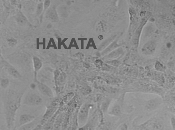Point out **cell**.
Returning a JSON list of instances; mask_svg holds the SVG:
<instances>
[{
  "instance_id": "cell-1",
  "label": "cell",
  "mask_w": 175,
  "mask_h": 130,
  "mask_svg": "<svg viewBox=\"0 0 175 130\" xmlns=\"http://www.w3.org/2000/svg\"><path fill=\"white\" fill-rule=\"evenodd\" d=\"M24 93L10 90L6 95L4 102V117L7 126L10 130L14 127L16 115L22 104Z\"/></svg>"
},
{
  "instance_id": "cell-2",
  "label": "cell",
  "mask_w": 175,
  "mask_h": 130,
  "mask_svg": "<svg viewBox=\"0 0 175 130\" xmlns=\"http://www.w3.org/2000/svg\"><path fill=\"white\" fill-rule=\"evenodd\" d=\"M43 100L40 95L35 92H29L23 97L22 104L30 107H35L41 105Z\"/></svg>"
},
{
  "instance_id": "cell-3",
  "label": "cell",
  "mask_w": 175,
  "mask_h": 130,
  "mask_svg": "<svg viewBox=\"0 0 175 130\" xmlns=\"http://www.w3.org/2000/svg\"><path fill=\"white\" fill-rule=\"evenodd\" d=\"M39 92L45 97L49 98H52L53 97L54 94L53 90L48 86L42 82H40L38 80L35 82Z\"/></svg>"
},
{
  "instance_id": "cell-4",
  "label": "cell",
  "mask_w": 175,
  "mask_h": 130,
  "mask_svg": "<svg viewBox=\"0 0 175 130\" xmlns=\"http://www.w3.org/2000/svg\"><path fill=\"white\" fill-rule=\"evenodd\" d=\"M41 118L37 117L30 122L20 126L18 130H31L35 128L41 123Z\"/></svg>"
},
{
  "instance_id": "cell-5",
  "label": "cell",
  "mask_w": 175,
  "mask_h": 130,
  "mask_svg": "<svg viewBox=\"0 0 175 130\" xmlns=\"http://www.w3.org/2000/svg\"><path fill=\"white\" fill-rule=\"evenodd\" d=\"M36 118L34 116L30 114H23L20 115L19 119V126H21L24 125L32 121Z\"/></svg>"
},
{
  "instance_id": "cell-6",
  "label": "cell",
  "mask_w": 175,
  "mask_h": 130,
  "mask_svg": "<svg viewBox=\"0 0 175 130\" xmlns=\"http://www.w3.org/2000/svg\"><path fill=\"white\" fill-rule=\"evenodd\" d=\"M161 103V100L160 98L152 99L147 102L146 108L148 110L152 111L154 110Z\"/></svg>"
},
{
  "instance_id": "cell-7",
  "label": "cell",
  "mask_w": 175,
  "mask_h": 130,
  "mask_svg": "<svg viewBox=\"0 0 175 130\" xmlns=\"http://www.w3.org/2000/svg\"><path fill=\"white\" fill-rule=\"evenodd\" d=\"M4 68L8 74L13 78L15 79H19L21 78L22 77L21 75L18 71V70L12 66L8 64H6L4 65Z\"/></svg>"
},
{
  "instance_id": "cell-8",
  "label": "cell",
  "mask_w": 175,
  "mask_h": 130,
  "mask_svg": "<svg viewBox=\"0 0 175 130\" xmlns=\"http://www.w3.org/2000/svg\"><path fill=\"white\" fill-rule=\"evenodd\" d=\"M156 47V43L153 41H149L145 45L143 48L142 51L146 54L153 53L155 51Z\"/></svg>"
},
{
  "instance_id": "cell-9",
  "label": "cell",
  "mask_w": 175,
  "mask_h": 130,
  "mask_svg": "<svg viewBox=\"0 0 175 130\" xmlns=\"http://www.w3.org/2000/svg\"><path fill=\"white\" fill-rule=\"evenodd\" d=\"M175 46V39L174 38L171 37L166 40L163 48V51L167 52L172 51Z\"/></svg>"
},
{
  "instance_id": "cell-10",
  "label": "cell",
  "mask_w": 175,
  "mask_h": 130,
  "mask_svg": "<svg viewBox=\"0 0 175 130\" xmlns=\"http://www.w3.org/2000/svg\"><path fill=\"white\" fill-rule=\"evenodd\" d=\"M33 65L34 71V82L37 81L38 80L37 78V73L42 66V63L40 59L37 58H34L33 59Z\"/></svg>"
},
{
  "instance_id": "cell-11",
  "label": "cell",
  "mask_w": 175,
  "mask_h": 130,
  "mask_svg": "<svg viewBox=\"0 0 175 130\" xmlns=\"http://www.w3.org/2000/svg\"><path fill=\"white\" fill-rule=\"evenodd\" d=\"M89 113V107L87 105H84L81 107L78 114L79 120H83L87 118Z\"/></svg>"
},
{
  "instance_id": "cell-12",
  "label": "cell",
  "mask_w": 175,
  "mask_h": 130,
  "mask_svg": "<svg viewBox=\"0 0 175 130\" xmlns=\"http://www.w3.org/2000/svg\"><path fill=\"white\" fill-rule=\"evenodd\" d=\"M0 82H1L0 85H1V87L3 90H6L8 89L10 85V80L8 78H1Z\"/></svg>"
},
{
  "instance_id": "cell-13",
  "label": "cell",
  "mask_w": 175,
  "mask_h": 130,
  "mask_svg": "<svg viewBox=\"0 0 175 130\" xmlns=\"http://www.w3.org/2000/svg\"><path fill=\"white\" fill-rule=\"evenodd\" d=\"M17 22L21 25H23L26 22V19L21 13L18 14L17 19Z\"/></svg>"
},
{
  "instance_id": "cell-14",
  "label": "cell",
  "mask_w": 175,
  "mask_h": 130,
  "mask_svg": "<svg viewBox=\"0 0 175 130\" xmlns=\"http://www.w3.org/2000/svg\"><path fill=\"white\" fill-rule=\"evenodd\" d=\"M121 111L120 107L118 106H116L113 107L112 111H111V114L115 116H119L120 115Z\"/></svg>"
},
{
  "instance_id": "cell-15",
  "label": "cell",
  "mask_w": 175,
  "mask_h": 130,
  "mask_svg": "<svg viewBox=\"0 0 175 130\" xmlns=\"http://www.w3.org/2000/svg\"><path fill=\"white\" fill-rule=\"evenodd\" d=\"M49 13V17L53 20H56L57 18V15L55 10L53 9V10H51Z\"/></svg>"
},
{
  "instance_id": "cell-16",
  "label": "cell",
  "mask_w": 175,
  "mask_h": 130,
  "mask_svg": "<svg viewBox=\"0 0 175 130\" xmlns=\"http://www.w3.org/2000/svg\"><path fill=\"white\" fill-rule=\"evenodd\" d=\"M43 8V4L42 3H41L38 5L37 6V13L38 15H39L42 13Z\"/></svg>"
},
{
  "instance_id": "cell-17",
  "label": "cell",
  "mask_w": 175,
  "mask_h": 130,
  "mask_svg": "<svg viewBox=\"0 0 175 130\" xmlns=\"http://www.w3.org/2000/svg\"><path fill=\"white\" fill-rule=\"evenodd\" d=\"M155 67L157 70L161 71L162 70L163 66L162 64L160 62H157L155 64Z\"/></svg>"
},
{
  "instance_id": "cell-18",
  "label": "cell",
  "mask_w": 175,
  "mask_h": 130,
  "mask_svg": "<svg viewBox=\"0 0 175 130\" xmlns=\"http://www.w3.org/2000/svg\"><path fill=\"white\" fill-rule=\"evenodd\" d=\"M9 44L10 46H13L15 44H16L17 43V41L15 40V39H10L8 40Z\"/></svg>"
},
{
  "instance_id": "cell-19",
  "label": "cell",
  "mask_w": 175,
  "mask_h": 130,
  "mask_svg": "<svg viewBox=\"0 0 175 130\" xmlns=\"http://www.w3.org/2000/svg\"><path fill=\"white\" fill-rule=\"evenodd\" d=\"M50 1H45L44 4V8L45 9L47 8L49 6L50 4Z\"/></svg>"
},
{
  "instance_id": "cell-20",
  "label": "cell",
  "mask_w": 175,
  "mask_h": 130,
  "mask_svg": "<svg viewBox=\"0 0 175 130\" xmlns=\"http://www.w3.org/2000/svg\"><path fill=\"white\" fill-rule=\"evenodd\" d=\"M128 129V126L126 124H124L122 125L120 130H127Z\"/></svg>"
},
{
  "instance_id": "cell-21",
  "label": "cell",
  "mask_w": 175,
  "mask_h": 130,
  "mask_svg": "<svg viewBox=\"0 0 175 130\" xmlns=\"http://www.w3.org/2000/svg\"><path fill=\"white\" fill-rule=\"evenodd\" d=\"M42 128V125L41 124H40L38 125L37 127L31 130H41Z\"/></svg>"
}]
</instances>
